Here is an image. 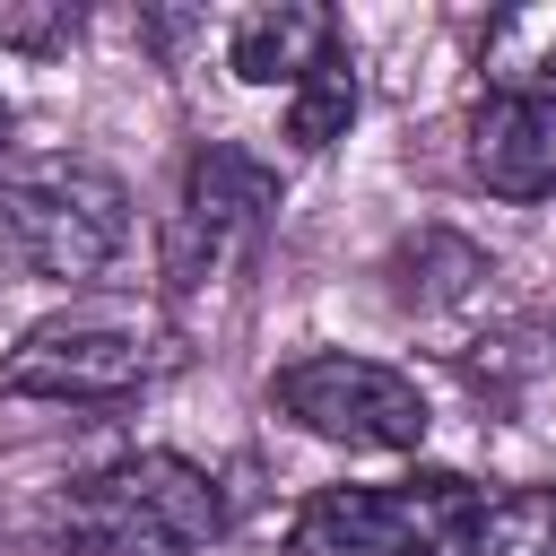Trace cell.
Listing matches in <instances>:
<instances>
[{
    "mask_svg": "<svg viewBox=\"0 0 556 556\" xmlns=\"http://www.w3.org/2000/svg\"><path fill=\"white\" fill-rule=\"evenodd\" d=\"M226 539V486L182 452H122L52 504L61 556H208Z\"/></svg>",
    "mask_w": 556,
    "mask_h": 556,
    "instance_id": "6da1fadb",
    "label": "cell"
},
{
    "mask_svg": "<svg viewBox=\"0 0 556 556\" xmlns=\"http://www.w3.org/2000/svg\"><path fill=\"white\" fill-rule=\"evenodd\" d=\"M130 243V191L96 156H0V261L96 287Z\"/></svg>",
    "mask_w": 556,
    "mask_h": 556,
    "instance_id": "7a4b0ae2",
    "label": "cell"
},
{
    "mask_svg": "<svg viewBox=\"0 0 556 556\" xmlns=\"http://www.w3.org/2000/svg\"><path fill=\"white\" fill-rule=\"evenodd\" d=\"M486 521V495L460 469H417L391 486H321L287 547L295 556H469Z\"/></svg>",
    "mask_w": 556,
    "mask_h": 556,
    "instance_id": "3957f363",
    "label": "cell"
},
{
    "mask_svg": "<svg viewBox=\"0 0 556 556\" xmlns=\"http://www.w3.org/2000/svg\"><path fill=\"white\" fill-rule=\"evenodd\" d=\"M174 365L165 330L113 304H70L52 321H35L9 356H0V400H70V408H104L148 391Z\"/></svg>",
    "mask_w": 556,
    "mask_h": 556,
    "instance_id": "277c9868",
    "label": "cell"
},
{
    "mask_svg": "<svg viewBox=\"0 0 556 556\" xmlns=\"http://www.w3.org/2000/svg\"><path fill=\"white\" fill-rule=\"evenodd\" d=\"M278 208V174L235 148V139H208L191 165H182V191L165 208V243H156V269H165V295H200L217 287L226 269H243L261 252V226Z\"/></svg>",
    "mask_w": 556,
    "mask_h": 556,
    "instance_id": "5b68a950",
    "label": "cell"
},
{
    "mask_svg": "<svg viewBox=\"0 0 556 556\" xmlns=\"http://www.w3.org/2000/svg\"><path fill=\"white\" fill-rule=\"evenodd\" d=\"M269 408L339 452H417L426 443V391L400 374V365H374V356H348V348H313L295 365L269 374Z\"/></svg>",
    "mask_w": 556,
    "mask_h": 556,
    "instance_id": "8992f818",
    "label": "cell"
},
{
    "mask_svg": "<svg viewBox=\"0 0 556 556\" xmlns=\"http://www.w3.org/2000/svg\"><path fill=\"white\" fill-rule=\"evenodd\" d=\"M469 165L495 200H547L556 191V96L547 87H486L469 122Z\"/></svg>",
    "mask_w": 556,
    "mask_h": 556,
    "instance_id": "52a82bcc",
    "label": "cell"
},
{
    "mask_svg": "<svg viewBox=\"0 0 556 556\" xmlns=\"http://www.w3.org/2000/svg\"><path fill=\"white\" fill-rule=\"evenodd\" d=\"M339 43H348V35H339L330 9L278 0V9H243V17L226 26V70H235L243 87H295V78L321 70Z\"/></svg>",
    "mask_w": 556,
    "mask_h": 556,
    "instance_id": "ba28073f",
    "label": "cell"
},
{
    "mask_svg": "<svg viewBox=\"0 0 556 556\" xmlns=\"http://www.w3.org/2000/svg\"><path fill=\"white\" fill-rule=\"evenodd\" d=\"M348 122H356V52L339 43L321 70H304V78L287 87V148L321 156L330 139H348Z\"/></svg>",
    "mask_w": 556,
    "mask_h": 556,
    "instance_id": "9c48e42d",
    "label": "cell"
},
{
    "mask_svg": "<svg viewBox=\"0 0 556 556\" xmlns=\"http://www.w3.org/2000/svg\"><path fill=\"white\" fill-rule=\"evenodd\" d=\"M469 556H556V486L495 495L486 521H478V547H469Z\"/></svg>",
    "mask_w": 556,
    "mask_h": 556,
    "instance_id": "30bf717a",
    "label": "cell"
},
{
    "mask_svg": "<svg viewBox=\"0 0 556 556\" xmlns=\"http://www.w3.org/2000/svg\"><path fill=\"white\" fill-rule=\"evenodd\" d=\"M0 43L9 52H70L78 43V9L70 0H0Z\"/></svg>",
    "mask_w": 556,
    "mask_h": 556,
    "instance_id": "8fae6325",
    "label": "cell"
},
{
    "mask_svg": "<svg viewBox=\"0 0 556 556\" xmlns=\"http://www.w3.org/2000/svg\"><path fill=\"white\" fill-rule=\"evenodd\" d=\"M9 130H17V113H9V96H0V156H9Z\"/></svg>",
    "mask_w": 556,
    "mask_h": 556,
    "instance_id": "7c38bea8",
    "label": "cell"
}]
</instances>
